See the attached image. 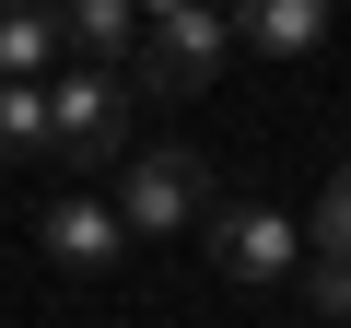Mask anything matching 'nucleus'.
Here are the masks:
<instances>
[{
    "instance_id": "11",
    "label": "nucleus",
    "mask_w": 351,
    "mask_h": 328,
    "mask_svg": "<svg viewBox=\"0 0 351 328\" xmlns=\"http://www.w3.org/2000/svg\"><path fill=\"white\" fill-rule=\"evenodd\" d=\"M304 305H316V316H351V258H316V270H304Z\"/></svg>"
},
{
    "instance_id": "3",
    "label": "nucleus",
    "mask_w": 351,
    "mask_h": 328,
    "mask_svg": "<svg viewBox=\"0 0 351 328\" xmlns=\"http://www.w3.org/2000/svg\"><path fill=\"white\" fill-rule=\"evenodd\" d=\"M211 211V164L188 141H164L129 164V188H117V235H176V223H199Z\"/></svg>"
},
{
    "instance_id": "6",
    "label": "nucleus",
    "mask_w": 351,
    "mask_h": 328,
    "mask_svg": "<svg viewBox=\"0 0 351 328\" xmlns=\"http://www.w3.org/2000/svg\"><path fill=\"white\" fill-rule=\"evenodd\" d=\"M223 36H246L258 59H304L316 36H328V0H234V24Z\"/></svg>"
},
{
    "instance_id": "5",
    "label": "nucleus",
    "mask_w": 351,
    "mask_h": 328,
    "mask_svg": "<svg viewBox=\"0 0 351 328\" xmlns=\"http://www.w3.org/2000/svg\"><path fill=\"white\" fill-rule=\"evenodd\" d=\"M36 235H47V258H59V270H82V281H106V270H117V246H129V235H117V211H106V200H82V188H71V200H47V223H36Z\"/></svg>"
},
{
    "instance_id": "7",
    "label": "nucleus",
    "mask_w": 351,
    "mask_h": 328,
    "mask_svg": "<svg viewBox=\"0 0 351 328\" xmlns=\"http://www.w3.org/2000/svg\"><path fill=\"white\" fill-rule=\"evenodd\" d=\"M59 59V0H0V82H36Z\"/></svg>"
},
{
    "instance_id": "8",
    "label": "nucleus",
    "mask_w": 351,
    "mask_h": 328,
    "mask_svg": "<svg viewBox=\"0 0 351 328\" xmlns=\"http://www.w3.org/2000/svg\"><path fill=\"white\" fill-rule=\"evenodd\" d=\"M59 36H71V47H94V71H106V59L141 36V0H59Z\"/></svg>"
},
{
    "instance_id": "1",
    "label": "nucleus",
    "mask_w": 351,
    "mask_h": 328,
    "mask_svg": "<svg viewBox=\"0 0 351 328\" xmlns=\"http://www.w3.org/2000/svg\"><path fill=\"white\" fill-rule=\"evenodd\" d=\"M223 12H199V0H141V36H129V94H199L223 71Z\"/></svg>"
},
{
    "instance_id": "9",
    "label": "nucleus",
    "mask_w": 351,
    "mask_h": 328,
    "mask_svg": "<svg viewBox=\"0 0 351 328\" xmlns=\"http://www.w3.org/2000/svg\"><path fill=\"white\" fill-rule=\"evenodd\" d=\"M0 152H12V164L47 152V82H0Z\"/></svg>"
},
{
    "instance_id": "12",
    "label": "nucleus",
    "mask_w": 351,
    "mask_h": 328,
    "mask_svg": "<svg viewBox=\"0 0 351 328\" xmlns=\"http://www.w3.org/2000/svg\"><path fill=\"white\" fill-rule=\"evenodd\" d=\"M199 12H211V0H199Z\"/></svg>"
},
{
    "instance_id": "2",
    "label": "nucleus",
    "mask_w": 351,
    "mask_h": 328,
    "mask_svg": "<svg viewBox=\"0 0 351 328\" xmlns=\"http://www.w3.org/2000/svg\"><path fill=\"white\" fill-rule=\"evenodd\" d=\"M129 82L117 71H71V82H47V141L71 152V164H117L129 152Z\"/></svg>"
},
{
    "instance_id": "4",
    "label": "nucleus",
    "mask_w": 351,
    "mask_h": 328,
    "mask_svg": "<svg viewBox=\"0 0 351 328\" xmlns=\"http://www.w3.org/2000/svg\"><path fill=\"white\" fill-rule=\"evenodd\" d=\"M199 235H211V270H223V281H281V270H293V223H281L269 200H211Z\"/></svg>"
},
{
    "instance_id": "10",
    "label": "nucleus",
    "mask_w": 351,
    "mask_h": 328,
    "mask_svg": "<svg viewBox=\"0 0 351 328\" xmlns=\"http://www.w3.org/2000/svg\"><path fill=\"white\" fill-rule=\"evenodd\" d=\"M316 258H351V164L316 188Z\"/></svg>"
}]
</instances>
